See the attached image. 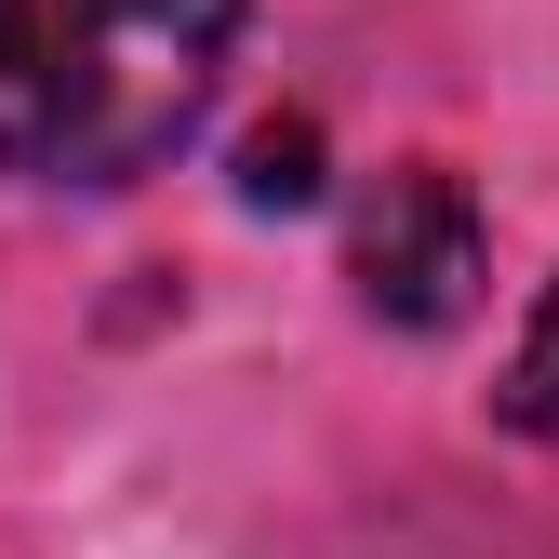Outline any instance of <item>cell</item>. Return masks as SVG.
<instances>
[{
	"label": "cell",
	"instance_id": "obj_3",
	"mask_svg": "<svg viewBox=\"0 0 559 559\" xmlns=\"http://www.w3.org/2000/svg\"><path fill=\"white\" fill-rule=\"evenodd\" d=\"M493 400H507V427H520V440H546V453H559V280H546V307L520 320V360H507V386H493Z\"/></svg>",
	"mask_w": 559,
	"mask_h": 559
},
{
	"label": "cell",
	"instance_id": "obj_1",
	"mask_svg": "<svg viewBox=\"0 0 559 559\" xmlns=\"http://www.w3.org/2000/svg\"><path fill=\"white\" fill-rule=\"evenodd\" d=\"M240 0H0V174L133 187L227 81Z\"/></svg>",
	"mask_w": 559,
	"mask_h": 559
},
{
	"label": "cell",
	"instance_id": "obj_2",
	"mask_svg": "<svg viewBox=\"0 0 559 559\" xmlns=\"http://www.w3.org/2000/svg\"><path fill=\"white\" fill-rule=\"evenodd\" d=\"M479 266H493V227H479L466 174L400 160L386 187H360V214H346V280H360V307L386 333H453L479 307Z\"/></svg>",
	"mask_w": 559,
	"mask_h": 559
},
{
	"label": "cell",
	"instance_id": "obj_4",
	"mask_svg": "<svg viewBox=\"0 0 559 559\" xmlns=\"http://www.w3.org/2000/svg\"><path fill=\"white\" fill-rule=\"evenodd\" d=\"M307 187H320V133H307V120H266L253 147H240V200L280 214V200H307Z\"/></svg>",
	"mask_w": 559,
	"mask_h": 559
}]
</instances>
